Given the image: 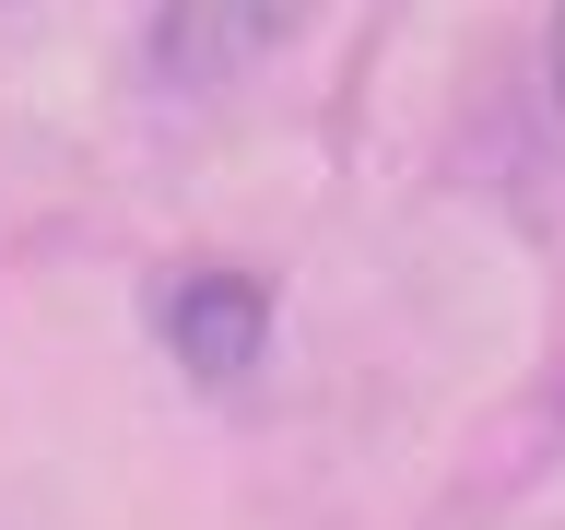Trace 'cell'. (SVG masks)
<instances>
[{
    "mask_svg": "<svg viewBox=\"0 0 565 530\" xmlns=\"http://www.w3.org/2000/svg\"><path fill=\"white\" fill-rule=\"evenodd\" d=\"M318 0H153V71L177 95H224L247 71L307 35Z\"/></svg>",
    "mask_w": 565,
    "mask_h": 530,
    "instance_id": "1",
    "label": "cell"
},
{
    "mask_svg": "<svg viewBox=\"0 0 565 530\" xmlns=\"http://www.w3.org/2000/svg\"><path fill=\"white\" fill-rule=\"evenodd\" d=\"M166 353L189 365L201 389H236L259 353H271V283L247 272H189L166 295Z\"/></svg>",
    "mask_w": 565,
    "mask_h": 530,
    "instance_id": "2",
    "label": "cell"
},
{
    "mask_svg": "<svg viewBox=\"0 0 565 530\" xmlns=\"http://www.w3.org/2000/svg\"><path fill=\"white\" fill-rule=\"evenodd\" d=\"M554 95H565V0H554Z\"/></svg>",
    "mask_w": 565,
    "mask_h": 530,
    "instance_id": "3",
    "label": "cell"
}]
</instances>
